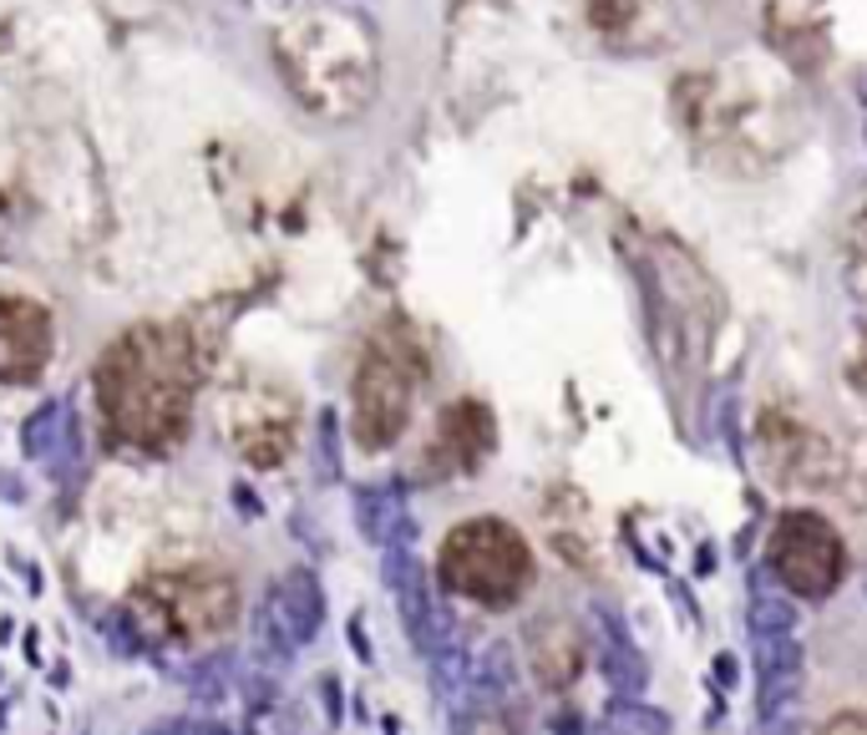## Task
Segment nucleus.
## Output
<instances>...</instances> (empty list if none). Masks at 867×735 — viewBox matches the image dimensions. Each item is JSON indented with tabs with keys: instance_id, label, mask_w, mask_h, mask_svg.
<instances>
[{
	"instance_id": "nucleus-1",
	"label": "nucleus",
	"mask_w": 867,
	"mask_h": 735,
	"mask_svg": "<svg viewBox=\"0 0 867 735\" xmlns=\"http://www.w3.org/2000/svg\"><path fill=\"white\" fill-rule=\"evenodd\" d=\"M533 578V553L518 538V527L498 523V517H477L462 523L442 548V583L477 604H513Z\"/></svg>"
},
{
	"instance_id": "nucleus-2",
	"label": "nucleus",
	"mask_w": 867,
	"mask_h": 735,
	"mask_svg": "<svg viewBox=\"0 0 867 735\" xmlns=\"http://www.w3.org/2000/svg\"><path fill=\"white\" fill-rule=\"evenodd\" d=\"M766 568L787 583V593L827 599V593L837 589L842 568H847V553H842L837 527H832L827 517H816V512H787V517L771 527Z\"/></svg>"
},
{
	"instance_id": "nucleus-3",
	"label": "nucleus",
	"mask_w": 867,
	"mask_h": 735,
	"mask_svg": "<svg viewBox=\"0 0 867 735\" xmlns=\"http://www.w3.org/2000/svg\"><path fill=\"white\" fill-rule=\"evenodd\" d=\"M264 619H269V630L285 639V649L315 639L320 624H325V593H320L315 573H310V568H289L275 583V593H269Z\"/></svg>"
},
{
	"instance_id": "nucleus-4",
	"label": "nucleus",
	"mask_w": 867,
	"mask_h": 735,
	"mask_svg": "<svg viewBox=\"0 0 867 735\" xmlns=\"http://www.w3.org/2000/svg\"><path fill=\"white\" fill-rule=\"evenodd\" d=\"M407 407H411V386L401 381L396 370L370 366L366 376H360V436H366L370 447L391 442L401 416H407Z\"/></svg>"
},
{
	"instance_id": "nucleus-5",
	"label": "nucleus",
	"mask_w": 867,
	"mask_h": 735,
	"mask_svg": "<svg viewBox=\"0 0 867 735\" xmlns=\"http://www.w3.org/2000/svg\"><path fill=\"white\" fill-rule=\"evenodd\" d=\"M355 517H360V533H366L370 543H381V548H407L411 543V512L396 487H370V492H360Z\"/></svg>"
},
{
	"instance_id": "nucleus-6",
	"label": "nucleus",
	"mask_w": 867,
	"mask_h": 735,
	"mask_svg": "<svg viewBox=\"0 0 867 735\" xmlns=\"http://www.w3.org/2000/svg\"><path fill=\"white\" fill-rule=\"evenodd\" d=\"M71 436H77L71 432V407H66V401H46V407L26 421V457L52 461Z\"/></svg>"
},
{
	"instance_id": "nucleus-7",
	"label": "nucleus",
	"mask_w": 867,
	"mask_h": 735,
	"mask_svg": "<svg viewBox=\"0 0 867 735\" xmlns=\"http://www.w3.org/2000/svg\"><path fill=\"white\" fill-rule=\"evenodd\" d=\"M746 619H751V639H787L797 630V604H791V593L756 589Z\"/></svg>"
},
{
	"instance_id": "nucleus-8",
	"label": "nucleus",
	"mask_w": 867,
	"mask_h": 735,
	"mask_svg": "<svg viewBox=\"0 0 867 735\" xmlns=\"http://www.w3.org/2000/svg\"><path fill=\"white\" fill-rule=\"evenodd\" d=\"M822 735H867V715H842V721H832Z\"/></svg>"
},
{
	"instance_id": "nucleus-9",
	"label": "nucleus",
	"mask_w": 867,
	"mask_h": 735,
	"mask_svg": "<svg viewBox=\"0 0 867 735\" xmlns=\"http://www.w3.org/2000/svg\"><path fill=\"white\" fill-rule=\"evenodd\" d=\"M614 735H624V731H619V725H614ZM630 735H634V731H630Z\"/></svg>"
}]
</instances>
